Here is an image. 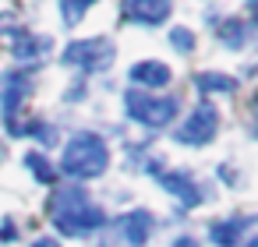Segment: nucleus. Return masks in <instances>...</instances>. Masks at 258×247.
Listing matches in <instances>:
<instances>
[{"instance_id":"0eeeda50","label":"nucleus","mask_w":258,"mask_h":247,"mask_svg":"<svg viewBox=\"0 0 258 247\" xmlns=\"http://www.w3.org/2000/svg\"><path fill=\"white\" fill-rule=\"evenodd\" d=\"M113 229H117V240L124 247H145L149 236H152V229H156V215L149 208H131V212L117 215Z\"/></svg>"},{"instance_id":"6ab92c4d","label":"nucleus","mask_w":258,"mask_h":247,"mask_svg":"<svg viewBox=\"0 0 258 247\" xmlns=\"http://www.w3.org/2000/svg\"><path fill=\"white\" fill-rule=\"evenodd\" d=\"M0 36H11V39L25 36V29L18 25V15H15V11H4V15H0Z\"/></svg>"},{"instance_id":"393cba45","label":"nucleus","mask_w":258,"mask_h":247,"mask_svg":"<svg viewBox=\"0 0 258 247\" xmlns=\"http://www.w3.org/2000/svg\"><path fill=\"white\" fill-rule=\"evenodd\" d=\"M240 247H258V240H254V236H247V240H244Z\"/></svg>"},{"instance_id":"b1692460","label":"nucleus","mask_w":258,"mask_h":247,"mask_svg":"<svg viewBox=\"0 0 258 247\" xmlns=\"http://www.w3.org/2000/svg\"><path fill=\"white\" fill-rule=\"evenodd\" d=\"M82 89H85V85H82V81H75V85H71V92H68V99H71V103H75V99H82V96H85Z\"/></svg>"},{"instance_id":"423d86ee","label":"nucleus","mask_w":258,"mask_h":247,"mask_svg":"<svg viewBox=\"0 0 258 247\" xmlns=\"http://www.w3.org/2000/svg\"><path fill=\"white\" fill-rule=\"evenodd\" d=\"M156 180L163 184L166 194H173V201H180V208H198V205H205V187H202L187 170H159Z\"/></svg>"},{"instance_id":"f3484780","label":"nucleus","mask_w":258,"mask_h":247,"mask_svg":"<svg viewBox=\"0 0 258 247\" xmlns=\"http://www.w3.org/2000/svg\"><path fill=\"white\" fill-rule=\"evenodd\" d=\"M22 134L36 138L39 145H53V141H57V127H53V124H46V120H29Z\"/></svg>"},{"instance_id":"9d476101","label":"nucleus","mask_w":258,"mask_h":247,"mask_svg":"<svg viewBox=\"0 0 258 247\" xmlns=\"http://www.w3.org/2000/svg\"><path fill=\"white\" fill-rule=\"evenodd\" d=\"M170 0H124L120 15L131 25H163L170 18Z\"/></svg>"},{"instance_id":"f257e3e1","label":"nucleus","mask_w":258,"mask_h":247,"mask_svg":"<svg viewBox=\"0 0 258 247\" xmlns=\"http://www.w3.org/2000/svg\"><path fill=\"white\" fill-rule=\"evenodd\" d=\"M50 219L60 229V236H75V240L96 236L106 226L103 205L82 184H64V187L53 191V198H50Z\"/></svg>"},{"instance_id":"2eb2a0df","label":"nucleus","mask_w":258,"mask_h":247,"mask_svg":"<svg viewBox=\"0 0 258 247\" xmlns=\"http://www.w3.org/2000/svg\"><path fill=\"white\" fill-rule=\"evenodd\" d=\"M96 4H99V0H57V11H60V22H64L68 29H75Z\"/></svg>"},{"instance_id":"20e7f679","label":"nucleus","mask_w":258,"mask_h":247,"mask_svg":"<svg viewBox=\"0 0 258 247\" xmlns=\"http://www.w3.org/2000/svg\"><path fill=\"white\" fill-rule=\"evenodd\" d=\"M117 60V43L110 36H92V39H75L64 46L60 53V64L68 67H78L82 74H103L110 71Z\"/></svg>"},{"instance_id":"ddd939ff","label":"nucleus","mask_w":258,"mask_h":247,"mask_svg":"<svg viewBox=\"0 0 258 247\" xmlns=\"http://www.w3.org/2000/svg\"><path fill=\"white\" fill-rule=\"evenodd\" d=\"M195 89L198 92H216V96H233L237 78H230L223 71H202V74H195Z\"/></svg>"},{"instance_id":"aec40b11","label":"nucleus","mask_w":258,"mask_h":247,"mask_svg":"<svg viewBox=\"0 0 258 247\" xmlns=\"http://www.w3.org/2000/svg\"><path fill=\"white\" fill-rule=\"evenodd\" d=\"M219 180H223V184H230V187H237V184H240V177H237V170H233V166H226V162L219 166Z\"/></svg>"},{"instance_id":"412c9836","label":"nucleus","mask_w":258,"mask_h":247,"mask_svg":"<svg viewBox=\"0 0 258 247\" xmlns=\"http://www.w3.org/2000/svg\"><path fill=\"white\" fill-rule=\"evenodd\" d=\"M18 236V229H15V219H4V222H0V240H4V243H11Z\"/></svg>"},{"instance_id":"f03ea898","label":"nucleus","mask_w":258,"mask_h":247,"mask_svg":"<svg viewBox=\"0 0 258 247\" xmlns=\"http://www.w3.org/2000/svg\"><path fill=\"white\" fill-rule=\"evenodd\" d=\"M110 170V145L96 131H78L68 138L60 152V177L82 184V180H99Z\"/></svg>"},{"instance_id":"5701e85b","label":"nucleus","mask_w":258,"mask_h":247,"mask_svg":"<svg viewBox=\"0 0 258 247\" xmlns=\"http://www.w3.org/2000/svg\"><path fill=\"white\" fill-rule=\"evenodd\" d=\"M32 247H60V240L57 236H39V240H32Z\"/></svg>"},{"instance_id":"dca6fc26","label":"nucleus","mask_w":258,"mask_h":247,"mask_svg":"<svg viewBox=\"0 0 258 247\" xmlns=\"http://www.w3.org/2000/svg\"><path fill=\"white\" fill-rule=\"evenodd\" d=\"M25 170H29L39 184H53V180H57V170H53V162H50L43 152H25Z\"/></svg>"},{"instance_id":"7ed1b4c3","label":"nucleus","mask_w":258,"mask_h":247,"mask_svg":"<svg viewBox=\"0 0 258 247\" xmlns=\"http://www.w3.org/2000/svg\"><path fill=\"white\" fill-rule=\"evenodd\" d=\"M124 113H127V120L149 127V131H163L180 113V99L177 96H156V92L127 89L124 92Z\"/></svg>"},{"instance_id":"1a4fd4ad","label":"nucleus","mask_w":258,"mask_h":247,"mask_svg":"<svg viewBox=\"0 0 258 247\" xmlns=\"http://www.w3.org/2000/svg\"><path fill=\"white\" fill-rule=\"evenodd\" d=\"M251 226H254V215H230L209 226V240L216 247H240L251 236Z\"/></svg>"},{"instance_id":"f8f14e48","label":"nucleus","mask_w":258,"mask_h":247,"mask_svg":"<svg viewBox=\"0 0 258 247\" xmlns=\"http://www.w3.org/2000/svg\"><path fill=\"white\" fill-rule=\"evenodd\" d=\"M50 50H53V39H50V36H32V32H25V36H18V39L11 43V57H15L18 64H32V60L46 57Z\"/></svg>"},{"instance_id":"9b49d317","label":"nucleus","mask_w":258,"mask_h":247,"mask_svg":"<svg viewBox=\"0 0 258 247\" xmlns=\"http://www.w3.org/2000/svg\"><path fill=\"white\" fill-rule=\"evenodd\" d=\"M131 81L142 89V92H152V89H166L170 81H173V71L163 64V60H156V57H149V60H138L131 71Z\"/></svg>"},{"instance_id":"4468645a","label":"nucleus","mask_w":258,"mask_h":247,"mask_svg":"<svg viewBox=\"0 0 258 247\" xmlns=\"http://www.w3.org/2000/svg\"><path fill=\"white\" fill-rule=\"evenodd\" d=\"M219 43L230 46V50H244V46L251 43V25H247L244 18H230V22H223V25H219Z\"/></svg>"},{"instance_id":"6e6552de","label":"nucleus","mask_w":258,"mask_h":247,"mask_svg":"<svg viewBox=\"0 0 258 247\" xmlns=\"http://www.w3.org/2000/svg\"><path fill=\"white\" fill-rule=\"evenodd\" d=\"M29 96H32V81L25 71H8L0 78V113H4V124L18 120V110Z\"/></svg>"},{"instance_id":"39448f33","label":"nucleus","mask_w":258,"mask_h":247,"mask_svg":"<svg viewBox=\"0 0 258 247\" xmlns=\"http://www.w3.org/2000/svg\"><path fill=\"white\" fill-rule=\"evenodd\" d=\"M216 134H219V110L212 103H198L173 131V141L184 148H205L216 141Z\"/></svg>"},{"instance_id":"4be33fe9","label":"nucleus","mask_w":258,"mask_h":247,"mask_svg":"<svg viewBox=\"0 0 258 247\" xmlns=\"http://www.w3.org/2000/svg\"><path fill=\"white\" fill-rule=\"evenodd\" d=\"M170 247H202V243H198L195 236H177V240H173Z\"/></svg>"},{"instance_id":"a211bd4d","label":"nucleus","mask_w":258,"mask_h":247,"mask_svg":"<svg viewBox=\"0 0 258 247\" xmlns=\"http://www.w3.org/2000/svg\"><path fill=\"white\" fill-rule=\"evenodd\" d=\"M166 43H170L177 53H191V50H195V32L184 29V25H173L170 36H166Z\"/></svg>"}]
</instances>
